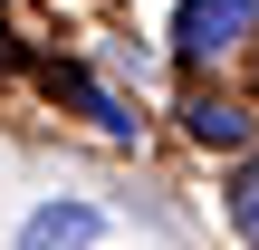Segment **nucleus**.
Returning a JSON list of instances; mask_svg holds the SVG:
<instances>
[{"mask_svg": "<svg viewBox=\"0 0 259 250\" xmlns=\"http://www.w3.org/2000/svg\"><path fill=\"white\" fill-rule=\"evenodd\" d=\"M259 39V0H183L173 10V58L183 67H221Z\"/></svg>", "mask_w": 259, "mask_h": 250, "instance_id": "nucleus-1", "label": "nucleus"}, {"mask_svg": "<svg viewBox=\"0 0 259 250\" xmlns=\"http://www.w3.org/2000/svg\"><path fill=\"white\" fill-rule=\"evenodd\" d=\"M106 241V212L96 202H38L19 222V250H96Z\"/></svg>", "mask_w": 259, "mask_h": 250, "instance_id": "nucleus-2", "label": "nucleus"}, {"mask_svg": "<svg viewBox=\"0 0 259 250\" xmlns=\"http://www.w3.org/2000/svg\"><path fill=\"white\" fill-rule=\"evenodd\" d=\"M183 135L192 145H221V154H250V106L221 96V87H202V96H183Z\"/></svg>", "mask_w": 259, "mask_h": 250, "instance_id": "nucleus-3", "label": "nucleus"}, {"mask_svg": "<svg viewBox=\"0 0 259 250\" xmlns=\"http://www.w3.org/2000/svg\"><path fill=\"white\" fill-rule=\"evenodd\" d=\"M221 212H231V231L259 250V145L240 154V164H231V183H221Z\"/></svg>", "mask_w": 259, "mask_h": 250, "instance_id": "nucleus-4", "label": "nucleus"}, {"mask_svg": "<svg viewBox=\"0 0 259 250\" xmlns=\"http://www.w3.org/2000/svg\"><path fill=\"white\" fill-rule=\"evenodd\" d=\"M58 87H67V96H77V106H87V116H96V125H106V135H135V116H125V96H106V87H96V77H87V67H67V77H58Z\"/></svg>", "mask_w": 259, "mask_h": 250, "instance_id": "nucleus-5", "label": "nucleus"}]
</instances>
